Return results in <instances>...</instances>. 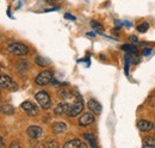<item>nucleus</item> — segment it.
<instances>
[{"label":"nucleus","mask_w":155,"mask_h":148,"mask_svg":"<svg viewBox=\"0 0 155 148\" xmlns=\"http://www.w3.org/2000/svg\"><path fill=\"white\" fill-rule=\"evenodd\" d=\"M10 54L17 56H25L29 53V47L23 43H12L7 47Z\"/></svg>","instance_id":"nucleus-1"},{"label":"nucleus","mask_w":155,"mask_h":148,"mask_svg":"<svg viewBox=\"0 0 155 148\" xmlns=\"http://www.w3.org/2000/svg\"><path fill=\"white\" fill-rule=\"evenodd\" d=\"M0 89L8 91H17L18 86L8 75H0Z\"/></svg>","instance_id":"nucleus-4"},{"label":"nucleus","mask_w":155,"mask_h":148,"mask_svg":"<svg viewBox=\"0 0 155 148\" xmlns=\"http://www.w3.org/2000/svg\"><path fill=\"white\" fill-rule=\"evenodd\" d=\"M91 25H92L93 29L97 30L98 32H103V26H101L100 23H98V22H96V20H92V22H91Z\"/></svg>","instance_id":"nucleus-20"},{"label":"nucleus","mask_w":155,"mask_h":148,"mask_svg":"<svg viewBox=\"0 0 155 148\" xmlns=\"http://www.w3.org/2000/svg\"><path fill=\"white\" fill-rule=\"evenodd\" d=\"M122 49L124 52H128L129 54H135V53H137V48H136L134 44H124L122 47Z\"/></svg>","instance_id":"nucleus-15"},{"label":"nucleus","mask_w":155,"mask_h":148,"mask_svg":"<svg viewBox=\"0 0 155 148\" xmlns=\"http://www.w3.org/2000/svg\"><path fill=\"white\" fill-rule=\"evenodd\" d=\"M84 137L90 142V145L92 147H97V142H96V137L92 134H84Z\"/></svg>","instance_id":"nucleus-17"},{"label":"nucleus","mask_w":155,"mask_h":148,"mask_svg":"<svg viewBox=\"0 0 155 148\" xmlns=\"http://www.w3.org/2000/svg\"><path fill=\"white\" fill-rule=\"evenodd\" d=\"M53 73L50 71H43L36 76L35 79V82L38 85V86H45L48 84H50L53 81Z\"/></svg>","instance_id":"nucleus-5"},{"label":"nucleus","mask_w":155,"mask_h":148,"mask_svg":"<svg viewBox=\"0 0 155 148\" xmlns=\"http://www.w3.org/2000/svg\"><path fill=\"white\" fill-rule=\"evenodd\" d=\"M51 129H53V133H54V134L61 135V134H63V133L67 130V126H66L63 122H56V123L53 124Z\"/></svg>","instance_id":"nucleus-12"},{"label":"nucleus","mask_w":155,"mask_h":148,"mask_svg":"<svg viewBox=\"0 0 155 148\" xmlns=\"http://www.w3.org/2000/svg\"><path fill=\"white\" fill-rule=\"evenodd\" d=\"M35 62H36L38 66H41V67H47V66L50 65L49 60H47V59H44V57H42V56H37L36 60H35Z\"/></svg>","instance_id":"nucleus-14"},{"label":"nucleus","mask_w":155,"mask_h":148,"mask_svg":"<svg viewBox=\"0 0 155 148\" xmlns=\"http://www.w3.org/2000/svg\"><path fill=\"white\" fill-rule=\"evenodd\" d=\"M44 147H58V142H55V141H53V140H48L45 143H44Z\"/></svg>","instance_id":"nucleus-21"},{"label":"nucleus","mask_w":155,"mask_h":148,"mask_svg":"<svg viewBox=\"0 0 155 148\" xmlns=\"http://www.w3.org/2000/svg\"><path fill=\"white\" fill-rule=\"evenodd\" d=\"M93 122H94V116H93V113H91V112H86V113H84V115L79 118V126H81V127L90 126V124H92Z\"/></svg>","instance_id":"nucleus-8"},{"label":"nucleus","mask_w":155,"mask_h":148,"mask_svg":"<svg viewBox=\"0 0 155 148\" xmlns=\"http://www.w3.org/2000/svg\"><path fill=\"white\" fill-rule=\"evenodd\" d=\"M130 39H131L134 43H137V38H136L135 36H131V38H130Z\"/></svg>","instance_id":"nucleus-27"},{"label":"nucleus","mask_w":155,"mask_h":148,"mask_svg":"<svg viewBox=\"0 0 155 148\" xmlns=\"http://www.w3.org/2000/svg\"><path fill=\"white\" fill-rule=\"evenodd\" d=\"M13 147H20L19 143H16V142H12L11 145H10V148H13Z\"/></svg>","instance_id":"nucleus-24"},{"label":"nucleus","mask_w":155,"mask_h":148,"mask_svg":"<svg viewBox=\"0 0 155 148\" xmlns=\"http://www.w3.org/2000/svg\"><path fill=\"white\" fill-rule=\"evenodd\" d=\"M143 147H155V139H153V137H146L143 140Z\"/></svg>","instance_id":"nucleus-18"},{"label":"nucleus","mask_w":155,"mask_h":148,"mask_svg":"<svg viewBox=\"0 0 155 148\" xmlns=\"http://www.w3.org/2000/svg\"><path fill=\"white\" fill-rule=\"evenodd\" d=\"M87 36H90V37H94V36H96V34H94V32H87Z\"/></svg>","instance_id":"nucleus-26"},{"label":"nucleus","mask_w":155,"mask_h":148,"mask_svg":"<svg viewBox=\"0 0 155 148\" xmlns=\"http://www.w3.org/2000/svg\"><path fill=\"white\" fill-rule=\"evenodd\" d=\"M4 147V140H2V137L0 136V148Z\"/></svg>","instance_id":"nucleus-25"},{"label":"nucleus","mask_w":155,"mask_h":148,"mask_svg":"<svg viewBox=\"0 0 155 148\" xmlns=\"http://www.w3.org/2000/svg\"><path fill=\"white\" fill-rule=\"evenodd\" d=\"M82 109H84V103H82V100H81V99H77L74 103L68 104L66 115L69 116V117H74V116H78V115L82 111Z\"/></svg>","instance_id":"nucleus-3"},{"label":"nucleus","mask_w":155,"mask_h":148,"mask_svg":"<svg viewBox=\"0 0 155 148\" xmlns=\"http://www.w3.org/2000/svg\"><path fill=\"white\" fill-rule=\"evenodd\" d=\"M35 98L37 100V103L39 104V106L42 109H49L51 106V99L49 97V94L45 92V91H39L35 94Z\"/></svg>","instance_id":"nucleus-2"},{"label":"nucleus","mask_w":155,"mask_h":148,"mask_svg":"<svg viewBox=\"0 0 155 148\" xmlns=\"http://www.w3.org/2000/svg\"><path fill=\"white\" fill-rule=\"evenodd\" d=\"M64 17H66L67 19H72V20H75V17H74V16H72L71 13H66V15H64Z\"/></svg>","instance_id":"nucleus-22"},{"label":"nucleus","mask_w":155,"mask_h":148,"mask_svg":"<svg viewBox=\"0 0 155 148\" xmlns=\"http://www.w3.org/2000/svg\"><path fill=\"white\" fill-rule=\"evenodd\" d=\"M63 147L64 148H80V147H86V145H85L81 140H79V139H73V140H69L68 142H66V143L63 145Z\"/></svg>","instance_id":"nucleus-11"},{"label":"nucleus","mask_w":155,"mask_h":148,"mask_svg":"<svg viewBox=\"0 0 155 148\" xmlns=\"http://www.w3.org/2000/svg\"><path fill=\"white\" fill-rule=\"evenodd\" d=\"M20 108L25 111V113H28L29 116H36V115H37V112H38L37 106H36L34 103L29 102V100L24 102V103L20 105Z\"/></svg>","instance_id":"nucleus-6"},{"label":"nucleus","mask_w":155,"mask_h":148,"mask_svg":"<svg viewBox=\"0 0 155 148\" xmlns=\"http://www.w3.org/2000/svg\"><path fill=\"white\" fill-rule=\"evenodd\" d=\"M1 111H2L4 113H6V115H12V113L15 112V108H13L11 104H4V105L1 106Z\"/></svg>","instance_id":"nucleus-16"},{"label":"nucleus","mask_w":155,"mask_h":148,"mask_svg":"<svg viewBox=\"0 0 155 148\" xmlns=\"http://www.w3.org/2000/svg\"><path fill=\"white\" fill-rule=\"evenodd\" d=\"M26 133H28L29 137H31L34 140H37V139H39L43 135V130L38 126H31V127H29L28 130H26Z\"/></svg>","instance_id":"nucleus-7"},{"label":"nucleus","mask_w":155,"mask_h":148,"mask_svg":"<svg viewBox=\"0 0 155 148\" xmlns=\"http://www.w3.org/2000/svg\"><path fill=\"white\" fill-rule=\"evenodd\" d=\"M67 106H68V104L67 103H60L58 106L55 108V115L56 116H61V115H63V113H66V111H67Z\"/></svg>","instance_id":"nucleus-13"},{"label":"nucleus","mask_w":155,"mask_h":148,"mask_svg":"<svg viewBox=\"0 0 155 148\" xmlns=\"http://www.w3.org/2000/svg\"><path fill=\"white\" fill-rule=\"evenodd\" d=\"M150 53H152V49H150V48H147V49H144V52H143V55H149V54H150Z\"/></svg>","instance_id":"nucleus-23"},{"label":"nucleus","mask_w":155,"mask_h":148,"mask_svg":"<svg viewBox=\"0 0 155 148\" xmlns=\"http://www.w3.org/2000/svg\"><path fill=\"white\" fill-rule=\"evenodd\" d=\"M137 128L141 130V131H150V130L154 128V124L153 122L150 121H147V119H140L137 122Z\"/></svg>","instance_id":"nucleus-9"},{"label":"nucleus","mask_w":155,"mask_h":148,"mask_svg":"<svg viewBox=\"0 0 155 148\" xmlns=\"http://www.w3.org/2000/svg\"><path fill=\"white\" fill-rule=\"evenodd\" d=\"M87 106H88L90 110L92 111L93 113H96V115H99L101 112V105L98 103L96 99H90L88 103H87Z\"/></svg>","instance_id":"nucleus-10"},{"label":"nucleus","mask_w":155,"mask_h":148,"mask_svg":"<svg viewBox=\"0 0 155 148\" xmlns=\"http://www.w3.org/2000/svg\"><path fill=\"white\" fill-rule=\"evenodd\" d=\"M148 29H149V24L147 22H144V23H142L141 25L137 26V31H140V32H146Z\"/></svg>","instance_id":"nucleus-19"}]
</instances>
